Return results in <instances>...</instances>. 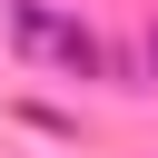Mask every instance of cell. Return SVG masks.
<instances>
[{"instance_id": "cell-1", "label": "cell", "mask_w": 158, "mask_h": 158, "mask_svg": "<svg viewBox=\"0 0 158 158\" xmlns=\"http://www.w3.org/2000/svg\"><path fill=\"white\" fill-rule=\"evenodd\" d=\"M40 49H49V59L69 69V79H99V40H89L79 20H49V40H40Z\"/></svg>"}]
</instances>
